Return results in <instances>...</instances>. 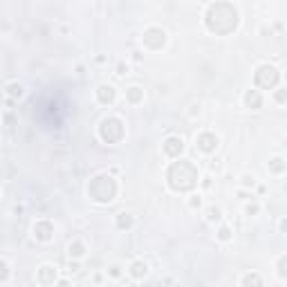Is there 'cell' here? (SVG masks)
I'll use <instances>...</instances> for the list:
<instances>
[{
  "instance_id": "obj_5",
  "label": "cell",
  "mask_w": 287,
  "mask_h": 287,
  "mask_svg": "<svg viewBox=\"0 0 287 287\" xmlns=\"http://www.w3.org/2000/svg\"><path fill=\"white\" fill-rule=\"evenodd\" d=\"M278 81H281V72H278V68H274V65H270V63L260 65L256 70V74H253V83H256L260 90L276 88Z\"/></svg>"
},
{
  "instance_id": "obj_22",
  "label": "cell",
  "mask_w": 287,
  "mask_h": 287,
  "mask_svg": "<svg viewBox=\"0 0 287 287\" xmlns=\"http://www.w3.org/2000/svg\"><path fill=\"white\" fill-rule=\"evenodd\" d=\"M285 265H287V253H281V256H278V265H276V271H278V278H281V281H287Z\"/></svg>"
},
{
  "instance_id": "obj_11",
  "label": "cell",
  "mask_w": 287,
  "mask_h": 287,
  "mask_svg": "<svg viewBox=\"0 0 287 287\" xmlns=\"http://www.w3.org/2000/svg\"><path fill=\"white\" fill-rule=\"evenodd\" d=\"M242 103H245V108H249V110H260L265 103V97L260 90L252 88V90H247L245 97H242Z\"/></svg>"
},
{
  "instance_id": "obj_8",
  "label": "cell",
  "mask_w": 287,
  "mask_h": 287,
  "mask_svg": "<svg viewBox=\"0 0 287 287\" xmlns=\"http://www.w3.org/2000/svg\"><path fill=\"white\" fill-rule=\"evenodd\" d=\"M162 151H164L166 157L177 159L182 152H184V139H182V137H177V135L166 137L164 144H162Z\"/></svg>"
},
{
  "instance_id": "obj_4",
  "label": "cell",
  "mask_w": 287,
  "mask_h": 287,
  "mask_svg": "<svg viewBox=\"0 0 287 287\" xmlns=\"http://www.w3.org/2000/svg\"><path fill=\"white\" fill-rule=\"evenodd\" d=\"M99 137L106 144H117L123 137V121L119 117H106L99 123Z\"/></svg>"
},
{
  "instance_id": "obj_30",
  "label": "cell",
  "mask_w": 287,
  "mask_h": 287,
  "mask_svg": "<svg viewBox=\"0 0 287 287\" xmlns=\"http://www.w3.org/2000/svg\"><path fill=\"white\" fill-rule=\"evenodd\" d=\"M236 195H238L240 200H249V198H252V193H249L247 188H238V191H236Z\"/></svg>"
},
{
  "instance_id": "obj_15",
  "label": "cell",
  "mask_w": 287,
  "mask_h": 287,
  "mask_svg": "<svg viewBox=\"0 0 287 287\" xmlns=\"http://www.w3.org/2000/svg\"><path fill=\"white\" fill-rule=\"evenodd\" d=\"M126 101H128L130 106H139L141 101H144V88H139V85L126 88Z\"/></svg>"
},
{
  "instance_id": "obj_2",
  "label": "cell",
  "mask_w": 287,
  "mask_h": 287,
  "mask_svg": "<svg viewBox=\"0 0 287 287\" xmlns=\"http://www.w3.org/2000/svg\"><path fill=\"white\" fill-rule=\"evenodd\" d=\"M166 180H169V186L173 191H191V188L198 186L200 182V173L188 159H180V162H173L166 173Z\"/></svg>"
},
{
  "instance_id": "obj_33",
  "label": "cell",
  "mask_w": 287,
  "mask_h": 287,
  "mask_svg": "<svg viewBox=\"0 0 287 287\" xmlns=\"http://www.w3.org/2000/svg\"><path fill=\"white\" fill-rule=\"evenodd\" d=\"M68 271H70V274H72V271H79V265H76V263H70V270H68Z\"/></svg>"
},
{
  "instance_id": "obj_16",
  "label": "cell",
  "mask_w": 287,
  "mask_h": 287,
  "mask_svg": "<svg viewBox=\"0 0 287 287\" xmlns=\"http://www.w3.org/2000/svg\"><path fill=\"white\" fill-rule=\"evenodd\" d=\"M5 92H7V97H12V99H23L25 97V85L23 83H18V81H12V83H7Z\"/></svg>"
},
{
  "instance_id": "obj_17",
  "label": "cell",
  "mask_w": 287,
  "mask_h": 287,
  "mask_svg": "<svg viewBox=\"0 0 287 287\" xmlns=\"http://www.w3.org/2000/svg\"><path fill=\"white\" fill-rule=\"evenodd\" d=\"M263 283H265V281H263V276H260V274H256V271H247V274L240 278V285H242V287H249V285L260 287Z\"/></svg>"
},
{
  "instance_id": "obj_19",
  "label": "cell",
  "mask_w": 287,
  "mask_h": 287,
  "mask_svg": "<svg viewBox=\"0 0 287 287\" xmlns=\"http://www.w3.org/2000/svg\"><path fill=\"white\" fill-rule=\"evenodd\" d=\"M216 238H218V242H231L234 240V229L229 227V224H220L216 231Z\"/></svg>"
},
{
  "instance_id": "obj_23",
  "label": "cell",
  "mask_w": 287,
  "mask_h": 287,
  "mask_svg": "<svg viewBox=\"0 0 287 287\" xmlns=\"http://www.w3.org/2000/svg\"><path fill=\"white\" fill-rule=\"evenodd\" d=\"M270 170H271V173H276V175H281L283 170H285V159H283V157L270 159Z\"/></svg>"
},
{
  "instance_id": "obj_32",
  "label": "cell",
  "mask_w": 287,
  "mask_h": 287,
  "mask_svg": "<svg viewBox=\"0 0 287 287\" xmlns=\"http://www.w3.org/2000/svg\"><path fill=\"white\" fill-rule=\"evenodd\" d=\"M202 188H211V177H204V180H202Z\"/></svg>"
},
{
  "instance_id": "obj_28",
  "label": "cell",
  "mask_w": 287,
  "mask_h": 287,
  "mask_svg": "<svg viewBox=\"0 0 287 287\" xmlns=\"http://www.w3.org/2000/svg\"><path fill=\"white\" fill-rule=\"evenodd\" d=\"M274 99H276V103H278V106H285V90H276Z\"/></svg>"
},
{
  "instance_id": "obj_34",
  "label": "cell",
  "mask_w": 287,
  "mask_h": 287,
  "mask_svg": "<svg viewBox=\"0 0 287 287\" xmlns=\"http://www.w3.org/2000/svg\"><path fill=\"white\" fill-rule=\"evenodd\" d=\"M92 281H94V283H103V276H101V274H97V276L92 278Z\"/></svg>"
},
{
  "instance_id": "obj_21",
  "label": "cell",
  "mask_w": 287,
  "mask_h": 287,
  "mask_svg": "<svg viewBox=\"0 0 287 287\" xmlns=\"http://www.w3.org/2000/svg\"><path fill=\"white\" fill-rule=\"evenodd\" d=\"M106 276L108 278H112V281H119L123 276V267L119 263H112V265H108V270H106Z\"/></svg>"
},
{
  "instance_id": "obj_13",
  "label": "cell",
  "mask_w": 287,
  "mask_h": 287,
  "mask_svg": "<svg viewBox=\"0 0 287 287\" xmlns=\"http://www.w3.org/2000/svg\"><path fill=\"white\" fill-rule=\"evenodd\" d=\"M148 271H151V267H148V263L141 260V258H137V260H133V263L128 265V274H130V278H135V281H144L148 276Z\"/></svg>"
},
{
  "instance_id": "obj_12",
  "label": "cell",
  "mask_w": 287,
  "mask_h": 287,
  "mask_svg": "<svg viewBox=\"0 0 287 287\" xmlns=\"http://www.w3.org/2000/svg\"><path fill=\"white\" fill-rule=\"evenodd\" d=\"M97 101H99L101 106H112L115 101H117V90L108 85V83H101L99 88H97Z\"/></svg>"
},
{
  "instance_id": "obj_29",
  "label": "cell",
  "mask_w": 287,
  "mask_h": 287,
  "mask_svg": "<svg viewBox=\"0 0 287 287\" xmlns=\"http://www.w3.org/2000/svg\"><path fill=\"white\" fill-rule=\"evenodd\" d=\"M200 112H202V106H200V103H191V110H188V115H191V117H198Z\"/></svg>"
},
{
  "instance_id": "obj_26",
  "label": "cell",
  "mask_w": 287,
  "mask_h": 287,
  "mask_svg": "<svg viewBox=\"0 0 287 287\" xmlns=\"http://www.w3.org/2000/svg\"><path fill=\"white\" fill-rule=\"evenodd\" d=\"M202 204H204V200H202V195H191V198H188V206H191V209H202Z\"/></svg>"
},
{
  "instance_id": "obj_1",
  "label": "cell",
  "mask_w": 287,
  "mask_h": 287,
  "mask_svg": "<svg viewBox=\"0 0 287 287\" xmlns=\"http://www.w3.org/2000/svg\"><path fill=\"white\" fill-rule=\"evenodd\" d=\"M204 20H206L209 32H213L218 36H224V34L236 32L240 18H238V9L234 5H229V2H216V5H211L206 9Z\"/></svg>"
},
{
  "instance_id": "obj_7",
  "label": "cell",
  "mask_w": 287,
  "mask_h": 287,
  "mask_svg": "<svg viewBox=\"0 0 287 287\" xmlns=\"http://www.w3.org/2000/svg\"><path fill=\"white\" fill-rule=\"evenodd\" d=\"M218 144H220V139H218L216 133H209V130H204V133H200L198 137H195V146H198L200 152H206V155H211V152L218 151Z\"/></svg>"
},
{
  "instance_id": "obj_31",
  "label": "cell",
  "mask_w": 287,
  "mask_h": 287,
  "mask_svg": "<svg viewBox=\"0 0 287 287\" xmlns=\"http://www.w3.org/2000/svg\"><path fill=\"white\" fill-rule=\"evenodd\" d=\"M128 70H130L128 63H119L117 65V74H128Z\"/></svg>"
},
{
  "instance_id": "obj_24",
  "label": "cell",
  "mask_w": 287,
  "mask_h": 287,
  "mask_svg": "<svg viewBox=\"0 0 287 287\" xmlns=\"http://www.w3.org/2000/svg\"><path fill=\"white\" fill-rule=\"evenodd\" d=\"M9 276H12V270H9V263L0 258V283H7V281H9Z\"/></svg>"
},
{
  "instance_id": "obj_9",
  "label": "cell",
  "mask_w": 287,
  "mask_h": 287,
  "mask_svg": "<svg viewBox=\"0 0 287 287\" xmlns=\"http://www.w3.org/2000/svg\"><path fill=\"white\" fill-rule=\"evenodd\" d=\"M34 238L38 242H52L54 240V224L50 220H36L34 222Z\"/></svg>"
},
{
  "instance_id": "obj_35",
  "label": "cell",
  "mask_w": 287,
  "mask_h": 287,
  "mask_svg": "<svg viewBox=\"0 0 287 287\" xmlns=\"http://www.w3.org/2000/svg\"><path fill=\"white\" fill-rule=\"evenodd\" d=\"M56 285H70V281H68V278H61V281H56Z\"/></svg>"
},
{
  "instance_id": "obj_3",
  "label": "cell",
  "mask_w": 287,
  "mask_h": 287,
  "mask_svg": "<svg viewBox=\"0 0 287 287\" xmlns=\"http://www.w3.org/2000/svg\"><path fill=\"white\" fill-rule=\"evenodd\" d=\"M88 195H90V200L99 202V204L112 202L115 195H117V182H115V177H110L108 173L92 177V182L88 184Z\"/></svg>"
},
{
  "instance_id": "obj_6",
  "label": "cell",
  "mask_w": 287,
  "mask_h": 287,
  "mask_svg": "<svg viewBox=\"0 0 287 287\" xmlns=\"http://www.w3.org/2000/svg\"><path fill=\"white\" fill-rule=\"evenodd\" d=\"M141 41H144V47L146 50H151V52H159L162 47H166V43H169V34H166L162 27H148L146 32H144V36H141Z\"/></svg>"
},
{
  "instance_id": "obj_27",
  "label": "cell",
  "mask_w": 287,
  "mask_h": 287,
  "mask_svg": "<svg viewBox=\"0 0 287 287\" xmlns=\"http://www.w3.org/2000/svg\"><path fill=\"white\" fill-rule=\"evenodd\" d=\"M258 213H260V204H256V202H253V204H247L245 206V216H258Z\"/></svg>"
},
{
  "instance_id": "obj_25",
  "label": "cell",
  "mask_w": 287,
  "mask_h": 287,
  "mask_svg": "<svg viewBox=\"0 0 287 287\" xmlns=\"http://www.w3.org/2000/svg\"><path fill=\"white\" fill-rule=\"evenodd\" d=\"M256 186V175H249V173H245V175L240 177V188H253Z\"/></svg>"
},
{
  "instance_id": "obj_20",
  "label": "cell",
  "mask_w": 287,
  "mask_h": 287,
  "mask_svg": "<svg viewBox=\"0 0 287 287\" xmlns=\"http://www.w3.org/2000/svg\"><path fill=\"white\" fill-rule=\"evenodd\" d=\"M204 218H206V222H222V209L220 206H209L204 211Z\"/></svg>"
},
{
  "instance_id": "obj_10",
  "label": "cell",
  "mask_w": 287,
  "mask_h": 287,
  "mask_svg": "<svg viewBox=\"0 0 287 287\" xmlns=\"http://www.w3.org/2000/svg\"><path fill=\"white\" fill-rule=\"evenodd\" d=\"M56 274H59L56 265H41L38 271H36V283L38 285H54L56 283Z\"/></svg>"
},
{
  "instance_id": "obj_18",
  "label": "cell",
  "mask_w": 287,
  "mask_h": 287,
  "mask_svg": "<svg viewBox=\"0 0 287 287\" xmlns=\"http://www.w3.org/2000/svg\"><path fill=\"white\" fill-rule=\"evenodd\" d=\"M135 224V216L133 213H128V211H121V213H117V229H130Z\"/></svg>"
},
{
  "instance_id": "obj_14",
  "label": "cell",
  "mask_w": 287,
  "mask_h": 287,
  "mask_svg": "<svg viewBox=\"0 0 287 287\" xmlns=\"http://www.w3.org/2000/svg\"><path fill=\"white\" fill-rule=\"evenodd\" d=\"M85 253H88V247H85L83 240H72L70 245H68V256H70V260H81V258H85Z\"/></svg>"
}]
</instances>
